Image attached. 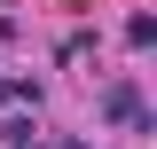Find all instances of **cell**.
I'll list each match as a JSON object with an SVG mask.
<instances>
[{
    "mask_svg": "<svg viewBox=\"0 0 157 149\" xmlns=\"http://www.w3.org/2000/svg\"><path fill=\"white\" fill-rule=\"evenodd\" d=\"M94 110H102V126H118V133H157V118H149V102H141L134 78H110Z\"/></svg>",
    "mask_w": 157,
    "mask_h": 149,
    "instance_id": "cell-1",
    "label": "cell"
},
{
    "mask_svg": "<svg viewBox=\"0 0 157 149\" xmlns=\"http://www.w3.org/2000/svg\"><path fill=\"white\" fill-rule=\"evenodd\" d=\"M0 102H8V110H32V118H39V78H0Z\"/></svg>",
    "mask_w": 157,
    "mask_h": 149,
    "instance_id": "cell-2",
    "label": "cell"
},
{
    "mask_svg": "<svg viewBox=\"0 0 157 149\" xmlns=\"http://www.w3.org/2000/svg\"><path fill=\"white\" fill-rule=\"evenodd\" d=\"M126 47H157V16H126Z\"/></svg>",
    "mask_w": 157,
    "mask_h": 149,
    "instance_id": "cell-3",
    "label": "cell"
}]
</instances>
